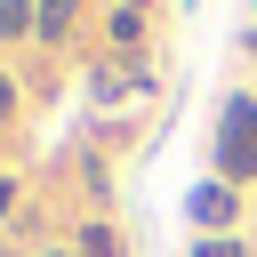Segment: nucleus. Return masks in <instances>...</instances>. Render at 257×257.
Listing matches in <instances>:
<instances>
[{"instance_id": "nucleus-1", "label": "nucleus", "mask_w": 257, "mask_h": 257, "mask_svg": "<svg viewBox=\"0 0 257 257\" xmlns=\"http://www.w3.org/2000/svg\"><path fill=\"white\" fill-rule=\"evenodd\" d=\"M257 177V96H233L217 112V185H249Z\"/></svg>"}, {"instance_id": "nucleus-2", "label": "nucleus", "mask_w": 257, "mask_h": 257, "mask_svg": "<svg viewBox=\"0 0 257 257\" xmlns=\"http://www.w3.org/2000/svg\"><path fill=\"white\" fill-rule=\"evenodd\" d=\"M185 217H201V225H233V185H193Z\"/></svg>"}, {"instance_id": "nucleus-3", "label": "nucleus", "mask_w": 257, "mask_h": 257, "mask_svg": "<svg viewBox=\"0 0 257 257\" xmlns=\"http://www.w3.org/2000/svg\"><path fill=\"white\" fill-rule=\"evenodd\" d=\"M72 16H80V0H40V40H64Z\"/></svg>"}, {"instance_id": "nucleus-4", "label": "nucleus", "mask_w": 257, "mask_h": 257, "mask_svg": "<svg viewBox=\"0 0 257 257\" xmlns=\"http://www.w3.org/2000/svg\"><path fill=\"white\" fill-rule=\"evenodd\" d=\"M24 24H40V0H0V40H16Z\"/></svg>"}, {"instance_id": "nucleus-5", "label": "nucleus", "mask_w": 257, "mask_h": 257, "mask_svg": "<svg viewBox=\"0 0 257 257\" xmlns=\"http://www.w3.org/2000/svg\"><path fill=\"white\" fill-rule=\"evenodd\" d=\"M112 40H120V48H137V40H145V16H137V8H120V16H112Z\"/></svg>"}, {"instance_id": "nucleus-6", "label": "nucleus", "mask_w": 257, "mask_h": 257, "mask_svg": "<svg viewBox=\"0 0 257 257\" xmlns=\"http://www.w3.org/2000/svg\"><path fill=\"white\" fill-rule=\"evenodd\" d=\"M80 249H88V257H112V249H120V241H112V233H104V225H88V233H80Z\"/></svg>"}, {"instance_id": "nucleus-7", "label": "nucleus", "mask_w": 257, "mask_h": 257, "mask_svg": "<svg viewBox=\"0 0 257 257\" xmlns=\"http://www.w3.org/2000/svg\"><path fill=\"white\" fill-rule=\"evenodd\" d=\"M193 257H241V241H201Z\"/></svg>"}, {"instance_id": "nucleus-8", "label": "nucleus", "mask_w": 257, "mask_h": 257, "mask_svg": "<svg viewBox=\"0 0 257 257\" xmlns=\"http://www.w3.org/2000/svg\"><path fill=\"white\" fill-rule=\"evenodd\" d=\"M8 112H16V88H8V72H0V120H8Z\"/></svg>"}, {"instance_id": "nucleus-9", "label": "nucleus", "mask_w": 257, "mask_h": 257, "mask_svg": "<svg viewBox=\"0 0 257 257\" xmlns=\"http://www.w3.org/2000/svg\"><path fill=\"white\" fill-rule=\"evenodd\" d=\"M8 209H16V185H8V177H0V217H8Z\"/></svg>"}, {"instance_id": "nucleus-10", "label": "nucleus", "mask_w": 257, "mask_h": 257, "mask_svg": "<svg viewBox=\"0 0 257 257\" xmlns=\"http://www.w3.org/2000/svg\"><path fill=\"white\" fill-rule=\"evenodd\" d=\"M120 8H137V16H145V0H120Z\"/></svg>"}, {"instance_id": "nucleus-11", "label": "nucleus", "mask_w": 257, "mask_h": 257, "mask_svg": "<svg viewBox=\"0 0 257 257\" xmlns=\"http://www.w3.org/2000/svg\"><path fill=\"white\" fill-rule=\"evenodd\" d=\"M40 257H64V249H40Z\"/></svg>"}, {"instance_id": "nucleus-12", "label": "nucleus", "mask_w": 257, "mask_h": 257, "mask_svg": "<svg viewBox=\"0 0 257 257\" xmlns=\"http://www.w3.org/2000/svg\"><path fill=\"white\" fill-rule=\"evenodd\" d=\"M249 48H257V32H249Z\"/></svg>"}]
</instances>
